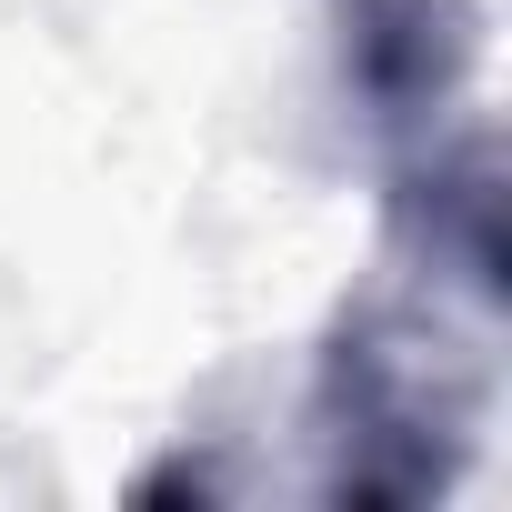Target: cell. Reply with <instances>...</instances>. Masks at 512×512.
I'll return each mask as SVG.
<instances>
[{"instance_id": "1", "label": "cell", "mask_w": 512, "mask_h": 512, "mask_svg": "<svg viewBox=\"0 0 512 512\" xmlns=\"http://www.w3.org/2000/svg\"><path fill=\"white\" fill-rule=\"evenodd\" d=\"M342 91L372 141H432L472 81L482 0H332Z\"/></svg>"}]
</instances>
